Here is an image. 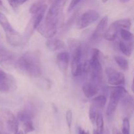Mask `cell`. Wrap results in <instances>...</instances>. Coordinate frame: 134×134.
<instances>
[{"mask_svg":"<svg viewBox=\"0 0 134 134\" xmlns=\"http://www.w3.org/2000/svg\"><path fill=\"white\" fill-rule=\"evenodd\" d=\"M14 67L19 73L31 78L41 75L40 55L36 51H28L16 60Z\"/></svg>","mask_w":134,"mask_h":134,"instance_id":"1","label":"cell"},{"mask_svg":"<svg viewBox=\"0 0 134 134\" xmlns=\"http://www.w3.org/2000/svg\"><path fill=\"white\" fill-rule=\"evenodd\" d=\"M68 44L71 52V73L73 75H78L82 72L83 67L82 45L79 41L75 39H69Z\"/></svg>","mask_w":134,"mask_h":134,"instance_id":"2","label":"cell"},{"mask_svg":"<svg viewBox=\"0 0 134 134\" xmlns=\"http://www.w3.org/2000/svg\"><path fill=\"white\" fill-rule=\"evenodd\" d=\"M128 94V91L122 86H116L115 87H111L110 91V98L107 110L106 115L110 116L113 115L118 107L119 102Z\"/></svg>","mask_w":134,"mask_h":134,"instance_id":"3","label":"cell"},{"mask_svg":"<svg viewBox=\"0 0 134 134\" xmlns=\"http://www.w3.org/2000/svg\"><path fill=\"white\" fill-rule=\"evenodd\" d=\"M91 66L92 81L99 82L102 79L103 69L100 62V52L97 48L92 50V54L90 60H89Z\"/></svg>","mask_w":134,"mask_h":134,"instance_id":"4","label":"cell"},{"mask_svg":"<svg viewBox=\"0 0 134 134\" xmlns=\"http://www.w3.org/2000/svg\"><path fill=\"white\" fill-rule=\"evenodd\" d=\"M66 0H54L47 12L44 21L51 24L57 25L59 15Z\"/></svg>","mask_w":134,"mask_h":134,"instance_id":"5","label":"cell"},{"mask_svg":"<svg viewBox=\"0 0 134 134\" xmlns=\"http://www.w3.org/2000/svg\"><path fill=\"white\" fill-rule=\"evenodd\" d=\"M99 18V14L96 10L90 9L84 13L77 21L76 26L79 30L85 29L88 27L93 23L98 20Z\"/></svg>","mask_w":134,"mask_h":134,"instance_id":"6","label":"cell"},{"mask_svg":"<svg viewBox=\"0 0 134 134\" xmlns=\"http://www.w3.org/2000/svg\"><path fill=\"white\" fill-rule=\"evenodd\" d=\"M105 72L107 77V82L113 86H122L125 84V77L121 72L112 68H106Z\"/></svg>","mask_w":134,"mask_h":134,"instance_id":"7","label":"cell"},{"mask_svg":"<svg viewBox=\"0 0 134 134\" xmlns=\"http://www.w3.org/2000/svg\"><path fill=\"white\" fill-rule=\"evenodd\" d=\"M3 115L6 120L7 126L8 130L10 132L14 134H17L18 133V120L17 117H16L13 113L10 112L8 109L1 110Z\"/></svg>","mask_w":134,"mask_h":134,"instance_id":"8","label":"cell"},{"mask_svg":"<svg viewBox=\"0 0 134 134\" xmlns=\"http://www.w3.org/2000/svg\"><path fill=\"white\" fill-rule=\"evenodd\" d=\"M37 31L44 37L51 39L57 32V25L48 24L43 20L37 28Z\"/></svg>","mask_w":134,"mask_h":134,"instance_id":"9","label":"cell"},{"mask_svg":"<svg viewBox=\"0 0 134 134\" xmlns=\"http://www.w3.org/2000/svg\"><path fill=\"white\" fill-rule=\"evenodd\" d=\"M15 55L10 51L0 47V65L3 68H8L14 65Z\"/></svg>","mask_w":134,"mask_h":134,"instance_id":"10","label":"cell"},{"mask_svg":"<svg viewBox=\"0 0 134 134\" xmlns=\"http://www.w3.org/2000/svg\"><path fill=\"white\" fill-rule=\"evenodd\" d=\"M16 88V81L11 75L7 73L5 78L0 80V92H10L15 90Z\"/></svg>","mask_w":134,"mask_h":134,"instance_id":"11","label":"cell"},{"mask_svg":"<svg viewBox=\"0 0 134 134\" xmlns=\"http://www.w3.org/2000/svg\"><path fill=\"white\" fill-rule=\"evenodd\" d=\"M5 35H6L7 42L12 46L18 47L26 43L24 36H22L20 33L14 29L5 33Z\"/></svg>","mask_w":134,"mask_h":134,"instance_id":"12","label":"cell"},{"mask_svg":"<svg viewBox=\"0 0 134 134\" xmlns=\"http://www.w3.org/2000/svg\"><path fill=\"white\" fill-rule=\"evenodd\" d=\"M56 64L59 69L63 74L65 75L68 72L69 62V55L67 52H61L56 56Z\"/></svg>","mask_w":134,"mask_h":134,"instance_id":"13","label":"cell"},{"mask_svg":"<svg viewBox=\"0 0 134 134\" xmlns=\"http://www.w3.org/2000/svg\"><path fill=\"white\" fill-rule=\"evenodd\" d=\"M107 25H108V16H105L99 21V24L96 27L95 31L93 33L92 38L93 39H98L102 37H104L105 33L107 30Z\"/></svg>","mask_w":134,"mask_h":134,"instance_id":"14","label":"cell"},{"mask_svg":"<svg viewBox=\"0 0 134 134\" xmlns=\"http://www.w3.org/2000/svg\"><path fill=\"white\" fill-rule=\"evenodd\" d=\"M98 82L92 81L91 82H85L82 85V91L87 98H92L95 96L99 91Z\"/></svg>","mask_w":134,"mask_h":134,"instance_id":"15","label":"cell"},{"mask_svg":"<svg viewBox=\"0 0 134 134\" xmlns=\"http://www.w3.org/2000/svg\"><path fill=\"white\" fill-rule=\"evenodd\" d=\"M122 111L126 115H130L134 110V96L127 94L121 99Z\"/></svg>","mask_w":134,"mask_h":134,"instance_id":"16","label":"cell"},{"mask_svg":"<svg viewBox=\"0 0 134 134\" xmlns=\"http://www.w3.org/2000/svg\"><path fill=\"white\" fill-rule=\"evenodd\" d=\"M120 29L119 28L116 22H113L105 33L104 38L107 41H113L117 37L118 33L119 31H120Z\"/></svg>","mask_w":134,"mask_h":134,"instance_id":"17","label":"cell"},{"mask_svg":"<svg viewBox=\"0 0 134 134\" xmlns=\"http://www.w3.org/2000/svg\"><path fill=\"white\" fill-rule=\"evenodd\" d=\"M47 48L49 51H54L62 49L65 47V44L63 41L59 39H50L46 43Z\"/></svg>","mask_w":134,"mask_h":134,"instance_id":"18","label":"cell"},{"mask_svg":"<svg viewBox=\"0 0 134 134\" xmlns=\"http://www.w3.org/2000/svg\"><path fill=\"white\" fill-rule=\"evenodd\" d=\"M107 103V98L104 95H99L92 99L91 104L94 105L97 109L102 110L105 106Z\"/></svg>","mask_w":134,"mask_h":134,"instance_id":"19","label":"cell"},{"mask_svg":"<svg viewBox=\"0 0 134 134\" xmlns=\"http://www.w3.org/2000/svg\"><path fill=\"white\" fill-rule=\"evenodd\" d=\"M119 48L120 51L125 56L130 57L132 53V43L120 40L119 42Z\"/></svg>","mask_w":134,"mask_h":134,"instance_id":"20","label":"cell"},{"mask_svg":"<svg viewBox=\"0 0 134 134\" xmlns=\"http://www.w3.org/2000/svg\"><path fill=\"white\" fill-rule=\"evenodd\" d=\"M115 60L119 68L124 71H127L129 69V63L128 60L126 58L120 56H116L115 57Z\"/></svg>","mask_w":134,"mask_h":134,"instance_id":"21","label":"cell"},{"mask_svg":"<svg viewBox=\"0 0 134 134\" xmlns=\"http://www.w3.org/2000/svg\"><path fill=\"white\" fill-rule=\"evenodd\" d=\"M0 25L2 27V28L3 29L5 33L10 31V30H12L13 29V27L11 26L9 21L8 20L6 16L3 13H1V12H0Z\"/></svg>","mask_w":134,"mask_h":134,"instance_id":"22","label":"cell"},{"mask_svg":"<svg viewBox=\"0 0 134 134\" xmlns=\"http://www.w3.org/2000/svg\"><path fill=\"white\" fill-rule=\"evenodd\" d=\"M31 119H32V114L29 111L24 110V111H19L17 114V119L18 121L21 122L22 123L31 120Z\"/></svg>","mask_w":134,"mask_h":134,"instance_id":"23","label":"cell"},{"mask_svg":"<svg viewBox=\"0 0 134 134\" xmlns=\"http://www.w3.org/2000/svg\"><path fill=\"white\" fill-rule=\"evenodd\" d=\"M120 35L122 38V40L125 41L132 43L134 39L133 35L129 31V30L122 29L120 30Z\"/></svg>","mask_w":134,"mask_h":134,"instance_id":"24","label":"cell"},{"mask_svg":"<svg viewBox=\"0 0 134 134\" xmlns=\"http://www.w3.org/2000/svg\"><path fill=\"white\" fill-rule=\"evenodd\" d=\"M116 24L119 27L120 30L122 29H126V30H130L132 25V22L130 19L126 18V19H120L115 21Z\"/></svg>","mask_w":134,"mask_h":134,"instance_id":"25","label":"cell"},{"mask_svg":"<svg viewBox=\"0 0 134 134\" xmlns=\"http://www.w3.org/2000/svg\"><path fill=\"white\" fill-rule=\"evenodd\" d=\"M44 5H45V4H44L42 1H37V2L34 3L31 7H30V9H29V12H30V13H31V14L34 15V14L37 13L39 11H40Z\"/></svg>","mask_w":134,"mask_h":134,"instance_id":"26","label":"cell"},{"mask_svg":"<svg viewBox=\"0 0 134 134\" xmlns=\"http://www.w3.org/2000/svg\"><path fill=\"white\" fill-rule=\"evenodd\" d=\"M96 124L97 130L101 134H103V126H104V122H103V118L100 113H98L97 115L96 120Z\"/></svg>","mask_w":134,"mask_h":134,"instance_id":"27","label":"cell"},{"mask_svg":"<svg viewBox=\"0 0 134 134\" xmlns=\"http://www.w3.org/2000/svg\"><path fill=\"white\" fill-rule=\"evenodd\" d=\"M22 124H23L22 126H23L24 132L25 134H27L35 130V128H34L31 120H27V121L25 122L22 123Z\"/></svg>","mask_w":134,"mask_h":134,"instance_id":"28","label":"cell"},{"mask_svg":"<svg viewBox=\"0 0 134 134\" xmlns=\"http://www.w3.org/2000/svg\"><path fill=\"white\" fill-rule=\"evenodd\" d=\"M98 109L92 105H90V109H89V118L92 124L96 123V120L97 115H98Z\"/></svg>","mask_w":134,"mask_h":134,"instance_id":"29","label":"cell"},{"mask_svg":"<svg viewBox=\"0 0 134 134\" xmlns=\"http://www.w3.org/2000/svg\"><path fill=\"white\" fill-rule=\"evenodd\" d=\"M130 124L129 119L128 117H125L122 121V133L130 134Z\"/></svg>","mask_w":134,"mask_h":134,"instance_id":"30","label":"cell"},{"mask_svg":"<svg viewBox=\"0 0 134 134\" xmlns=\"http://www.w3.org/2000/svg\"><path fill=\"white\" fill-rule=\"evenodd\" d=\"M65 119H66L68 128H69V130H70L71 127L72 121H73V113H72L71 110L69 109L67 111L66 114H65Z\"/></svg>","mask_w":134,"mask_h":134,"instance_id":"31","label":"cell"},{"mask_svg":"<svg viewBox=\"0 0 134 134\" xmlns=\"http://www.w3.org/2000/svg\"><path fill=\"white\" fill-rule=\"evenodd\" d=\"M83 72L86 73H91V66H90V61L86 60L83 63Z\"/></svg>","mask_w":134,"mask_h":134,"instance_id":"32","label":"cell"},{"mask_svg":"<svg viewBox=\"0 0 134 134\" xmlns=\"http://www.w3.org/2000/svg\"><path fill=\"white\" fill-rule=\"evenodd\" d=\"M82 1V0H71L70 3H69V7H68V11H71V10Z\"/></svg>","mask_w":134,"mask_h":134,"instance_id":"33","label":"cell"},{"mask_svg":"<svg viewBox=\"0 0 134 134\" xmlns=\"http://www.w3.org/2000/svg\"><path fill=\"white\" fill-rule=\"evenodd\" d=\"M8 2H9V5H10L13 9H14V10L18 8V7L19 6V5L20 4V0H7Z\"/></svg>","mask_w":134,"mask_h":134,"instance_id":"34","label":"cell"},{"mask_svg":"<svg viewBox=\"0 0 134 134\" xmlns=\"http://www.w3.org/2000/svg\"><path fill=\"white\" fill-rule=\"evenodd\" d=\"M7 73H5L3 70H2L1 69H0V80L2 79L5 78V77L7 76Z\"/></svg>","mask_w":134,"mask_h":134,"instance_id":"35","label":"cell"},{"mask_svg":"<svg viewBox=\"0 0 134 134\" xmlns=\"http://www.w3.org/2000/svg\"><path fill=\"white\" fill-rule=\"evenodd\" d=\"M84 132H85L84 130H82L81 128H79V134H84Z\"/></svg>","mask_w":134,"mask_h":134,"instance_id":"36","label":"cell"},{"mask_svg":"<svg viewBox=\"0 0 134 134\" xmlns=\"http://www.w3.org/2000/svg\"><path fill=\"white\" fill-rule=\"evenodd\" d=\"M113 134H122V133H120V132H119L116 129H113Z\"/></svg>","mask_w":134,"mask_h":134,"instance_id":"37","label":"cell"},{"mask_svg":"<svg viewBox=\"0 0 134 134\" xmlns=\"http://www.w3.org/2000/svg\"><path fill=\"white\" fill-rule=\"evenodd\" d=\"M132 92H133V93H134V77H133V82H132Z\"/></svg>","mask_w":134,"mask_h":134,"instance_id":"38","label":"cell"},{"mask_svg":"<svg viewBox=\"0 0 134 134\" xmlns=\"http://www.w3.org/2000/svg\"><path fill=\"white\" fill-rule=\"evenodd\" d=\"M93 134H101V133H99L97 130H94V131H93Z\"/></svg>","mask_w":134,"mask_h":134,"instance_id":"39","label":"cell"},{"mask_svg":"<svg viewBox=\"0 0 134 134\" xmlns=\"http://www.w3.org/2000/svg\"><path fill=\"white\" fill-rule=\"evenodd\" d=\"M28 0H20V4H22L26 2V1H27Z\"/></svg>","mask_w":134,"mask_h":134,"instance_id":"40","label":"cell"},{"mask_svg":"<svg viewBox=\"0 0 134 134\" xmlns=\"http://www.w3.org/2000/svg\"><path fill=\"white\" fill-rule=\"evenodd\" d=\"M130 0H120V1L121 3H127V2H128Z\"/></svg>","mask_w":134,"mask_h":134,"instance_id":"41","label":"cell"},{"mask_svg":"<svg viewBox=\"0 0 134 134\" xmlns=\"http://www.w3.org/2000/svg\"><path fill=\"white\" fill-rule=\"evenodd\" d=\"M17 134H24V132H22V131H20V132H18V133Z\"/></svg>","mask_w":134,"mask_h":134,"instance_id":"42","label":"cell"},{"mask_svg":"<svg viewBox=\"0 0 134 134\" xmlns=\"http://www.w3.org/2000/svg\"><path fill=\"white\" fill-rule=\"evenodd\" d=\"M84 134H90V133H89V132H84Z\"/></svg>","mask_w":134,"mask_h":134,"instance_id":"43","label":"cell"},{"mask_svg":"<svg viewBox=\"0 0 134 134\" xmlns=\"http://www.w3.org/2000/svg\"><path fill=\"white\" fill-rule=\"evenodd\" d=\"M107 1H108V0H102V2H103V3H106Z\"/></svg>","mask_w":134,"mask_h":134,"instance_id":"44","label":"cell"},{"mask_svg":"<svg viewBox=\"0 0 134 134\" xmlns=\"http://www.w3.org/2000/svg\"><path fill=\"white\" fill-rule=\"evenodd\" d=\"M1 6H3V3H2V2H1V0H0V7H1Z\"/></svg>","mask_w":134,"mask_h":134,"instance_id":"45","label":"cell"},{"mask_svg":"<svg viewBox=\"0 0 134 134\" xmlns=\"http://www.w3.org/2000/svg\"><path fill=\"white\" fill-rule=\"evenodd\" d=\"M0 134H2V133H1V132H0Z\"/></svg>","mask_w":134,"mask_h":134,"instance_id":"46","label":"cell"}]
</instances>
